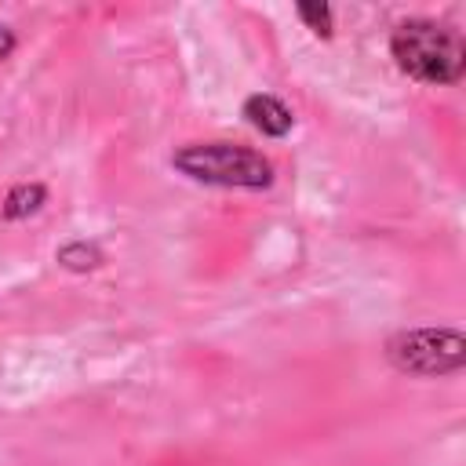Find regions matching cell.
<instances>
[{
  "label": "cell",
  "instance_id": "obj_1",
  "mask_svg": "<svg viewBox=\"0 0 466 466\" xmlns=\"http://www.w3.org/2000/svg\"><path fill=\"white\" fill-rule=\"evenodd\" d=\"M393 62L400 73L422 84H455L466 73V44L455 29L433 18H408L390 36Z\"/></svg>",
  "mask_w": 466,
  "mask_h": 466
},
{
  "label": "cell",
  "instance_id": "obj_2",
  "mask_svg": "<svg viewBox=\"0 0 466 466\" xmlns=\"http://www.w3.org/2000/svg\"><path fill=\"white\" fill-rule=\"evenodd\" d=\"M175 171L193 182L222 189H266L273 186V164L251 146L237 142H189L171 153Z\"/></svg>",
  "mask_w": 466,
  "mask_h": 466
},
{
  "label": "cell",
  "instance_id": "obj_3",
  "mask_svg": "<svg viewBox=\"0 0 466 466\" xmlns=\"http://www.w3.org/2000/svg\"><path fill=\"white\" fill-rule=\"evenodd\" d=\"M386 360L419 379L433 375H451L466 364V339L455 328H415V331H397L386 342Z\"/></svg>",
  "mask_w": 466,
  "mask_h": 466
},
{
  "label": "cell",
  "instance_id": "obj_4",
  "mask_svg": "<svg viewBox=\"0 0 466 466\" xmlns=\"http://www.w3.org/2000/svg\"><path fill=\"white\" fill-rule=\"evenodd\" d=\"M244 116H248V124L255 131H262L269 138H284L291 131V124H295L291 109L277 95H251V98H244Z\"/></svg>",
  "mask_w": 466,
  "mask_h": 466
},
{
  "label": "cell",
  "instance_id": "obj_5",
  "mask_svg": "<svg viewBox=\"0 0 466 466\" xmlns=\"http://www.w3.org/2000/svg\"><path fill=\"white\" fill-rule=\"evenodd\" d=\"M44 200H47V189L40 186V182H22V186H15L7 197H4V218L7 222H18V218H29V215H36L40 208H44Z\"/></svg>",
  "mask_w": 466,
  "mask_h": 466
},
{
  "label": "cell",
  "instance_id": "obj_6",
  "mask_svg": "<svg viewBox=\"0 0 466 466\" xmlns=\"http://www.w3.org/2000/svg\"><path fill=\"white\" fill-rule=\"evenodd\" d=\"M55 258H58V266L69 269V273H87V269H98V266L106 262L102 248L91 244V240H69V244H62V248L55 251Z\"/></svg>",
  "mask_w": 466,
  "mask_h": 466
},
{
  "label": "cell",
  "instance_id": "obj_7",
  "mask_svg": "<svg viewBox=\"0 0 466 466\" xmlns=\"http://www.w3.org/2000/svg\"><path fill=\"white\" fill-rule=\"evenodd\" d=\"M295 11H299V18H302L317 36H331V7H328V4H299Z\"/></svg>",
  "mask_w": 466,
  "mask_h": 466
},
{
  "label": "cell",
  "instance_id": "obj_8",
  "mask_svg": "<svg viewBox=\"0 0 466 466\" xmlns=\"http://www.w3.org/2000/svg\"><path fill=\"white\" fill-rule=\"evenodd\" d=\"M15 44H18V40H15V33H11L7 25H0V62H4V58L15 51Z\"/></svg>",
  "mask_w": 466,
  "mask_h": 466
}]
</instances>
